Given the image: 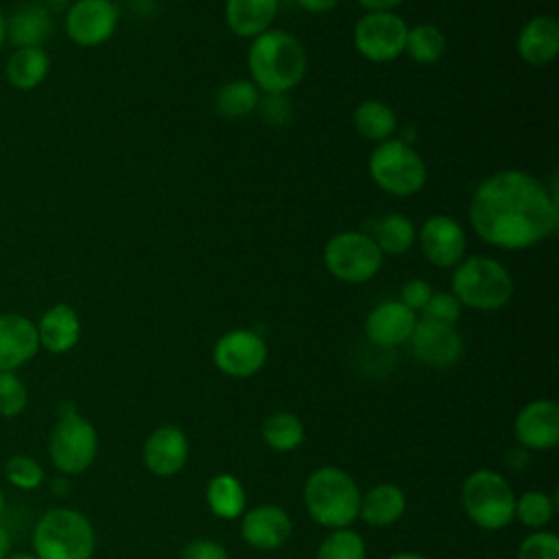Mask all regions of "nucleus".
Listing matches in <instances>:
<instances>
[{
  "label": "nucleus",
  "instance_id": "f257e3e1",
  "mask_svg": "<svg viewBox=\"0 0 559 559\" xmlns=\"http://www.w3.org/2000/svg\"><path fill=\"white\" fill-rule=\"evenodd\" d=\"M467 214L483 242L507 251L531 249L559 227L555 188L518 168L485 177L472 194Z\"/></svg>",
  "mask_w": 559,
  "mask_h": 559
},
{
  "label": "nucleus",
  "instance_id": "f03ea898",
  "mask_svg": "<svg viewBox=\"0 0 559 559\" xmlns=\"http://www.w3.org/2000/svg\"><path fill=\"white\" fill-rule=\"evenodd\" d=\"M247 68L260 94H288L304 81L308 57L295 35L282 28H269L251 39Z\"/></svg>",
  "mask_w": 559,
  "mask_h": 559
},
{
  "label": "nucleus",
  "instance_id": "7ed1b4c3",
  "mask_svg": "<svg viewBox=\"0 0 559 559\" xmlns=\"http://www.w3.org/2000/svg\"><path fill=\"white\" fill-rule=\"evenodd\" d=\"M304 507L325 528L349 526L358 518L360 487L341 467H317L304 483Z\"/></svg>",
  "mask_w": 559,
  "mask_h": 559
},
{
  "label": "nucleus",
  "instance_id": "20e7f679",
  "mask_svg": "<svg viewBox=\"0 0 559 559\" xmlns=\"http://www.w3.org/2000/svg\"><path fill=\"white\" fill-rule=\"evenodd\" d=\"M450 293L463 308L496 312L513 297V277L507 266L489 255L463 258L450 277Z\"/></svg>",
  "mask_w": 559,
  "mask_h": 559
},
{
  "label": "nucleus",
  "instance_id": "39448f33",
  "mask_svg": "<svg viewBox=\"0 0 559 559\" xmlns=\"http://www.w3.org/2000/svg\"><path fill=\"white\" fill-rule=\"evenodd\" d=\"M94 550V524L76 509H48L33 528V555L37 559H92Z\"/></svg>",
  "mask_w": 559,
  "mask_h": 559
},
{
  "label": "nucleus",
  "instance_id": "423d86ee",
  "mask_svg": "<svg viewBox=\"0 0 559 559\" xmlns=\"http://www.w3.org/2000/svg\"><path fill=\"white\" fill-rule=\"evenodd\" d=\"M461 504L472 524L483 531H500L513 522L515 493L500 472L476 469L463 480Z\"/></svg>",
  "mask_w": 559,
  "mask_h": 559
},
{
  "label": "nucleus",
  "instance_id": "0eeeda50",
  "mask_svg": "<svg viewBox=\"0 0 559 559\" xmlns=\"http://www.w3.org/2000/svg\"><path fill=\"white\" fill-rule=\"evenodd\" d=\"M369 177L373 183L393 197H413L426 186V162L404 140L378 142L369 155Z\"/></svg>",
  "mask_w": 559,
  "mask_h": 559
},
{
  "label": "nucleus",
  "instance_id": "6e6552de",
  "mask_svg": "<svg viewBox=\"0 0 559 559\" xmlns=\"http://www.w3.org/2000/svg\"><path fill=\"white\" fill-rule=\"evenodd\" d=\"M98 454V432L94 424L76 408L59 413L48 435V456L63 476H76L90 469Z\"/></svg>",
  "mask_w": 559,
  "mask_h": 559
},
{
  "label": "nucleus",
  "instance_id": "1a4fd4ad",
  "mask_svg": "<svg viewBox=\"0 0 559 559\" xmlns=\"http://www.w3.org/2000/svg\"><path fill=\"white\" fill-rule=\"evenodd\" d=\"M384 264V253L371 240L367 231L345 229L323 247L325 271L345 284H365L373 280Z\"/></svg>",
  "mask_w": 559,
  "mask_h": 559
},
{
  "label": "nucleus",
  "instance_id": "9d476101",
  "mask_svg": "<svg viewBox=\"0 0 559 559\" xmlns=\"http://www.w3.org/2000/svg\"><path fill=\"white\" fill-rule=\"evenodd\" d=\"M408 24L395 11H369L354 24V48L371 63L395 61L406 46Z\"/></svg>",
  "mask_w": 559,
  "mask_h": 559
},
{
  "label": "nucleus",
  "instance_id": "9b49d317",
  "mask_svg": "<svg viewBox=\"0 0 559 559\" xmlns=\"http://www.w3.org/2000/svg\"><path fill=\"white\" fill-rule=\"evenodd\" d=\"M118 20L114 0H72L63 15V31L79 48H98L114 37Z\"/></svg>",
  "mask_w": 559,
  "mask_h": 559
},
{
  "label": "nucleus",
  "instance_id": "f8f14e48",
  "mask_svg": "<svg viewBox=\"0 0 559 559\" xmlns=\"http://www.w3.org/2000/svg\"><path fill=\"white\" fill-rule=\"evenodd\" d=\"M266 341L249 328H236L218 336L212 349L216 369L229 378H251L266 362Z\"/></svg>",
  "mask_w": 559,
  "mask_h": 559
},
{
  "label": "nucleus",
  "instance_id": "ddd939ff",
  "mask_svg": "<svg viewBox=\"0 0 559 559\" xmlns=\"http://www.w3.org/2000/svg\"><path fill=\"white\" fill-rule=\"evenodd\" d=\"M417 242L424 258L439 269H454L467 249L465 229L450 214L428 216L417 231Z\"/></svg>",
  "mask_w": 559,
  "mask_h": 559
},
{
  "label": "nucleus",
  "instance_id": "4468645a",
  "mask_svg": "<svg viewBox=\"0 0 559 559\" xmlns=\"http://www.w3.org/2000/svg\"><path fill=\"white\" fill-rule=\"evenodd\" d=\"M406 345L411 354L428 367H450L459 362L465 352V341L456 325L437 323L421 317L417 319Z\"/></svg>",
  "mask_w": 559,
  "mask_h": 559
},
{
  "label": "nucleus",
  "instance_id": "2eb2a0df",
  "mask_svg": "<svg viewBox=\"0 0 559 559\" xmlns=\"http://www.w3.org/2000/svg\"><path fill=\"white\" fill-rule=\"evenodd\" d=\"M513 435L522 450H552L559 443V406L555 400H533L520 408Z\"/></svg>",
  "mask_w": 559,
  "mask_h": 559
},
{
  "label": "nucleus",
  "instance_id": "dca6fc26",
  "mask_svg": "<svg viewBox=\"0 0 559 559\" xmlns=\"http://www.w3.org/2000/svg\"><path fill=\"white\" fill-rule=\"evenodd\" d=\"M240 535L255 550H277L293 535V520L280 504H258L240 515Z\"/></svg>",
  "mask_w": 559,
  "mask_h": 559
},
{
  "label": "nucleus",
  "instance_id": "f3484780",
  "mask_svg": "<svg viewBox=\"0 0 559 559\" xmlns=\"http://www.w3.org/2000/svg\"><path fill=\"white\" fill-rule=\"evenodd\" d=\"M190 456V441L177 426L155 428L142 448V461L146 469L159 478L175 476L183 469Z\"/></svg>",
  "mask_w": 559,
  "mask_h": 559
},
{
  "label": "nucleus",
  "instance_id": "a211bd4d",
  "mask_svg": "<svg viewBox=\"0 0 559 559\" xmlns=\"http://www.w3.org/2000/svg\"><path fill=\"white\" fill-rule=\"evenodd\" d=\"M39 352L35 321L20 312H0V371H17Z\"/></svg>",
  "mask_w": 559,
  "mask_h": 559
},
{
  "label": "nucleus",
  "instance_id": "6ab92c4d",
  "mask_svg": "<svg viewBox=\"0 0 559 559\" xmlns=\"http://www.w3.org/2000/svg\"><path fill=\"white\" fill-rule=\"evenodd\" d=\"M417 323V314L408 310L400 299H389L378 304L365 321V336L382 347L391 349L404 345Z\"/></svg>",
  "mask_w": 559,
  "mask_h": 559
},
{
  "label": "nucleus",
  "instance_id": "aec40b11",
  "mask_svg": "<svg viewBox=\"0 0 559 559\" xmlns=\"http://www.w3.org/2000/svg\"><path fill=\"white\" fill-rule=\"evenodd\" d=\"M52 33V13L41 2H22L7 15V44H11L13 48H44Z\"/></svg>",
  "mask_w": 559,
  "mask_h": 559
},
{
  "label": "nucleus",
  "instance_id": "412c9836",
  "mask_svg": "<svg viewBox=\"0 0 559 559\" xmlns=\"http://www.w3.org/2000/svg\"><path fill=\"white\" fill-rule=\"evenodd\" d=\"M39 349L48 354H68L76 347L81 338V319L79 312L70 304H52L44 314L35 321Z\"/></svg>",
  "mask_w": 559,
  "mask_h": 559
},
{
  "label": "nucleus",
  "instance_id": "4be33fe9",
  "mask_svg": "<svg viewBox=\"0 0 559 559\" xmlns=\"http://www.w3.org/2000/svg\"><path fill=\"white\" fill-rule=\"evenodd\" d=\"M518 55L524 63L542 68L550 66L559 55V24L550 15L531 17L518 33Z\"/></svg>",
  "mask_w": 559,
  "mask_h": 559
},
{
  "label": "nucleus",
  "instance_id": "5701e85b",
  "mask_svg": "<svg viewBox=\"0 0 559 559\" xmlns=\"http://www.w3.org/2000/svg\"><path fill=\"white\" fill-rule=\"evenodd\" d=\"M277 11L280 0H225V24L234 35L253 39L273 26Z\"/></svg>",
  "mask_w": 559,
  "mask_h": 559
},
{
  "label": "nucleus",
  "instance_id": "b1692460",
  "mask_svg": "<svg viewBox=\"0 0 559 559\" xmlns=\"http://www.w3.org/2000/svg\"><path fill=\"white\" fill-rule=\"evenodd\" d=\"M406 511V496L393 483H378L360 493L358 518L369 526L384 528L395 524Z\"/></svg>",
  "mask_w": 559,
  "mask_h": 559
},
{
  "label": "nucleus",
  "instance_id": "393cba45",
  "mask_svg": "<svg viewBox=\"0 0 559 559\" xmlns=\"http://www.w3.org/2000/svg\"><path fill=\"white\" fill-rule=\"evenodd\" d=\"M50 72V55L46 48L28 46V48H13L7 63H4V79L11 87L20 92H31L39 87Z\"/></svg>",
  "mask_w": 559,
  "mask_h": 559
},
{
  "label": "nucleus",
  "instance_id": "a878e982",
  "mask_svg": "<svg viewBox=\"0 0 559 559\" xmlns=\"http://www.w3.org/2000/svg\"><path fill=\"white\" fill-rule=\"evenodd\" d=\"M367 234L371 236V240L378 245V249L384 255H402V253L411 251V247L417 242L415 223L400 212H389V214L376 216L369 223Z\"/></svg>",
  "mask_w": 559,
  "mask_h": 559
},
{
  "label": "nucleus",
  "instance_id": "bb28decb",
  "mask_svg": "<svg viewBox=\"0 0 559 559\" xmlns=\"http://www.w3.org/2000/svg\"><path fill=\"white\" fill-rule=\"evenodd\" d=\"M354 129L360 138L371 142H384L391 140L400 127L397 114L391 105L378 98H367L354 109Z\"/></svg>",
  "mask_w": 559,
  "mask_h": 559
},
{
  "label": "nucleus",
  "instance_id": "cd10ccee",
  "mask_svg": "<svg viewBox=\"0 0 559 559\" xmlns=\"http://www.w3.org/2000/svg\"><path fill=\"white\" fill-rule=\"evenodd\" d=\"M207 509L221 520H236L245 513L247 493L242 483L227 472H221L210 478L205 487Z\"/></svg>",
  "mask_w": 559,
  "mask_h": 559
},
{
  "label": "nucleus",
  "instance_id": "c85d7f7f",
  "mask_svg": "<svg viewBox=\"0 0 559 559\" xmlns=\"http://www.w3.org/2000/svg\"><path fill=\"white\" fill-rule=\"evenodd\" d=\"M260 98H262V94L251 81L234 79L218 87V92L214 96V109L223 118L238 120V118H247L253 111H258Z\"/></svg>",
  "mask_w": 559,
  "mask_h": 559
},
{
  "label": "nucleus",
  "instance_id": "c756f323",
  "mask_svg": "<svg viewBox=\"0 0 559 559\" xmlns=\"http://www.w3.org/2000/svg\"><path fill=\"white\" fill-rule=\"evenodd\" d=\"M262 441L275 452H293L304 443L301 419L290 411H275L262 421Z\"/></svg>",
  "mask_w": 559,
  "mask_h": 559
},
{
  "label": "nucleus",
  "instance_id": "7c9ffc66",
  "mask_svg": "<svg viewBox=\"0 0 559 559\" xmlns=\"http://www.w3.org/2000/svg\"><path fill=\"white\" fill-rule=\"evenodd\" d=\"M404 52L419 66H432L445 52V35L435 24L411 26Z\"/></svg>",
  "mask_w": 559,
  "mask_h": 559
},
{
  "label": "nucleus",
  "instance_id": "2f4dec72",
  "mask_svg": "<svg viewBox=\"0 0 559 559\" xmlns=\"http://www.w3.org/2000/svg\"><path fill=\"white\" fill-rule=\"evenodd\" d=\"M555 513V500L539 489L524 491L522 496H515V509L513 520H520L531 531H544L546 524L552 520Z\"/></svg>",
  "mask_w": 559,
  "mask_h": 559
},
{
  "label": "nucleus",
  "instance_id": "473e14b6",
  "mask_svg": "<svg viewBox=\"0 0 559 559\" xmlns=\"http://www.w3.org/2000/svg\"><path fill=\"white\" fill-rule=\"evenodd\" d=\"M317 559H367V546L354 528H332L319 544Z\"/></svg>",
  "mask_w": 559,
  "mask_h": 559
},
{
  "label": "nucleus",
  "instance_id": "72a5a7b5",
  "mask_svg": "<svg viewBox=\"0 0 559 559\" xmlns=\"http://www.w3.org/2000/svg\"><path fill=\"white\" fill-rule=\"evenodd\" d=\"M4 478L15 489L35 491V489H39L44 485L46 472H44V467L39 465L37 459L17 452V454L7 459V463H4Z\"/></svg>",
  "mask_w": 559,
  "mask_h": 559
},
{
  "label": "nucleus",
  "instance_id": "f704fd0d",
  "mask_svg": "<svg viewBox=\"0 0 559 559\" xmlns=\"http://www.w3.org/2000/svg\"><path fill=\"white\" fill-rule=\"evenodd\" d=\"M28 389L17 371H0V417L13 419L26 411Z\"/></svg>",
  "mask_w": 559,
  "mask_h": 559
},
{
  "label": "nucleus",
  "instance_id": "c9c22d12",
  "mask_svg": "<svg viewBox=\"0 0 559 559\" xmlns=\"http://www.w3.org/2000/svg\"><path fill=\"white\" fill-rule=\"evenodd\" d=\"M515 559H559V537L552 531H533L518 546Z\"/></svg>",
  "mask_w": 559,
  "mask_h": 559
},
{
  "label": "nucleus",
  "instance_id": "e433bc0d",
  "mask_svg": "<svg viewBox=\"0 0 559 559\" xmlns=\"http://www.w3.org/2000/svg\"><path fill=\"white\" fill-rule=\"evenodd\" d=\"M461 312H463V306L459 304V299L452 293L439 290V293H432V297L428 299L426 308L421 310V319L454 325L459 321Z\"/></svg>",
  "mask_w": 559,
  "mask_h": 559
},
{
  "label": "nucleus",
  "instance_id": "4c0bfd02",
  "mask_svg": "<svg viewBox=\"0 0 559 559\" xmlns=\"http://www.w3.org/2000/svg\"><path fill=\"white\" fill-rule=\"evenodd\" d=\"M260 118L271 127H284L293 120L295 107L288 94H264L258 105Z\"/></svg>",
  "mask_w": 559,
  "mask_h": 559
},
{
  "label": "nucleus",
  "instance_id": "58836bf2",
  "mask_svg": "<svg viewBox=\"0 0 559 559\" xmlns=\"http://www.w3.org/2000/svg\"><path fill=\"white\" fill-rule=\"evenodd\" d=\"M432 286L426 282V280H421V277H413V280H408L404 286H402V290H400V301L408 308V310H413L415 314L419 312L421 314V310L426 308V304H428V299L432 297Z\"/></svg>",
  "mask_w": 559,
  "mask_h": 559
},
{
  "label": "nucleus",
  "instance_id": "ea45409f",
  "mask_svg": "<svg viewBox=\"0 0 559 559\" xmlns=\"http://www.w3.org/2000/svg\"><path fill=\"white\" fill-rule=\"evenodd\" d=\"M179 559H229V555L221 542L210 537H197L181 548Z\"/></svg>",
  "mask_w": 559,
  "mask_h": 559
},
{
  "label": "nucleus",
  "instance_id": "a19ab883",
  "mask_svg": "<svg viewBox=\"0 0 559 559\" xmlns=\"http://www.w3.org/2000/svg\"><path fill=\"white\" fill-rule=\"evenodd\" d=\"M295 2L299 4V9H304L306 13H314V15L328 13L338 4V0H295Z\"/></svg>",
  "mask_w": 559,
  "mask_h": 559
},
{
  "label": "nucleus",
  "instance_id": "79ce46f5",
  "mask_svg": "<svg viewBox=\"0 0 559 559\" xmlns=\"http://www.w3.org/2000/svg\"><path fill=\"white\" fill-rule=\"evenodd\" d=\"M404 0H358V4L365 9V13L369 11H395V7H400Z\"/></svg>",
  "mask_w": 559,
  "mask_h": 559
},
{
  "label": "nucleus",
  "instance_id": "37998d69",
  "mask_svg": "<svg viewBox=\"0 0 559 559\" xmlns=\"http://www.w3.org/2000/svg\"><path fill=\"white\" fill-rule=\"evenodd\" d=\"M11 552V535L9 531L0 524V559H7Z\"/></svg>",
  "mask_w": 559,
  "mask_h": 559
},
{
  "label": "nucleus",
  "instance_id": "c03bdc74",
  "mask_svg": "<svg viewBox=\"0 0 559 559\" xmlns=\"http://www.w3.org/2000/svg\"><path fill=\"white\" fill-rule=\"evenodd\" d=\"M7 46V13L0 9V52Z\"/></svg>",
  "mask_w": 559,
  "mask_h": 559
},
{
  "label": "nucleus",
  "instance_id": "a18cd8bd",
  "mask_svg": "<svg viewBox=\"0 0 559 559\" xmlns=\"http://www.w3.org/2000/svg\"><path fill=\"white\" fill-rule=\"evenodd\" d=\"M389 559H428V557L419 555V552H395Z\"/></svg>",
  "mask_w": 559,
  "mask_h": 559
},
{
  "label": "nucleus",
  "instance_id": "49530a36",
  "mask_svg": "<svg viewBox=\"0 0 559 559\" xmlns=\"http://www.w3.org/2000/svg\"><path fill=\"white\" fill-rule=\"evenodd\" d=\"M7 559H37L33 552H9Z\"/></svg>",
  "mask_w": 559,
  "mask_h": 559
},
{
  "label": "nucleus",
  "instance_id": "de8ad7c7",
  "mask_svg": "<svg viewBox=\"0 0 559 559\" xmlns=\"http://www.w3.org/2000/svg\"><path fill=\"white\" fill-rule=\"evenodd\" d=\"M39 2L50 9V7H63V4H68L70 0H39Z\"/></svg>",
  "mask_w": 559,
  "mask_h": 559
},
{
  "label": "nucleus",
  "instance_id": "09e8293b",
  "mask_svg": "<svg viewBox=\"0 0 559 559\" xmlns=\"http://www.w3.org/2000/svg\"><path fill=\"white\" fill-rule=\"evenodd\" d=\"M4 507H7V498H4V491H2V487H0V518H2V513H4Z\"/></svg>",
  "mask_w": 559,
  "mask_h": 559
}]
</instances>
